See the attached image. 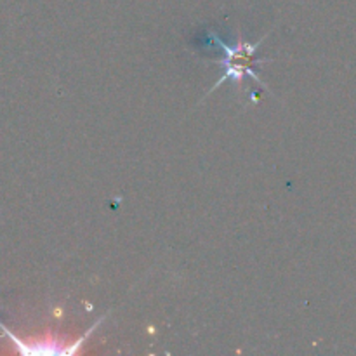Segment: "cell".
<instances>
[{
  "mask_svg": "<svg viewBox=\"0 0 356 356\" xmlns=\"http://www.w3.org/2000/svg\"><path fill=\"white\" fill-rule=\"evenodd\" d=\"M211 38L216 42V44L221 45V47L225 49V54H226L225 58L219 59L218 61L219 65L225 66V73H222L221 79L214 83V87L211 89V92H214V90L218 89L221 83H225L226 80H232V82L236 83V87H240L242 86L243 79H245L247 75L252 76L256 82H261V86H264L263 80H261L259 76H257V73L252 70L254 65H261V63H264V61H270V59L256 58V51L259 49V45L263 44L264 38L254 42V44H249V42L243 40L242 37H238V42H236L235 47H229V45H226L225 42H222L216 33H212Z\"/></svg>",
  "mask_w": 356,
  "mask_h": 356,
  "instance_id": "obj_1",
  "label": "cell"
}]
</instances>
